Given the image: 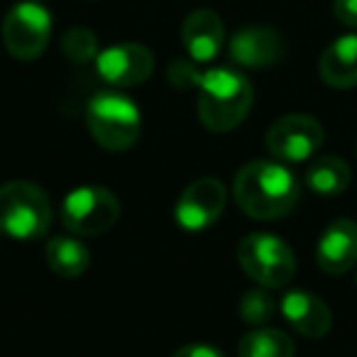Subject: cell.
Listing matches in <instances>:
<instances>
[{"label": "cell", "instance_id": "6da1fadb", "mask_svg": "<svg viewBox=\"0 0 357 357\" xmlns=\"http://www.w3.org/2000/svg\"><path fill=\"white\" fill-rule=\"evenodd\" d=\"M298 181L284 164L257 159L235 174L233 196L243 213L257 220H274L291 213L298 204Z\"/></svg>", "mask_w": 357, "mask_h": 357}, {"label": "cell", "instance_id": "7a4b0ae2", "mask_svg": "<svg viewBox=\"0 0 357 357\" xmlns=\"http://www.w3.org/2000/svg\"><path fill=\"white\" fill-rule=\"evenodd\" d=\"M199 118L211 132L235 130L252 108L255 91L248 76L235 69H211L199 79Z\"/></svg>", "mask_w": 357, "mask_h": 357}, {"label": "cell", "instance_id": "3957f363", "mask_svg": "<svg viewBox=\"0 0 357 357\" xmlns=\"http://www.w3.org/2000/svg\"><path fill=\"white\" fill-rule=\"evenodd\" d=\"M50 196L30 181L0 186V233L15 240H37L52 225Z\"/></svg>", "mask_w": 357, "mask_h": 357}, {"label": "cell", "instance_id": "277c9868", "mask_svg": "<svg viewBox=\"0 0 357 357\" xmlns=\"http://www.w3.org/2000/svg\"><path fill=\"white\" fill-rule=\"evenodd\" d=\"M86 123L93 139L108 152H125L139 137V110L118 91H100L89 100Z\"/></svg>", "mask_w": 357, "mask_h": 357}, {"label": "cell", "instance_id": "5b68a950", "mask_svg": "<svg viewBox=\"0 0 357 357\" xmlns=\"http://www.w3.org/2000/svg\"><path fill=\"white\" fill-rule=\"evenodd\" d=\"M240 267L264 289H282L294 279L296 257L282 238L272 233H250L238 245Z\"/></svg>", "mask_w": 357, "mask_h": 357}, {"label": "cell", "instance_id": "8992f818", "mask_svg": "<svg viewBox=\"0 0 357 357\" xmlns=\"http://www.w3.org/2000/svg\"><path fill=\"white\" fill-rule=\"evenodd\" d=\"M120 218V201L103 186L74 189L61 204V225L69 233L91 238L110 230Z\"/></svg>", "mask_w": 357, "mask_h": 357}, {"label": "cell", "instance_id": "52a82bcc", "mask_svg": "<svg viewBox=\"0 0 357 357\" xmlns=\"http://www.w3.org/2000/svg\"><path fill=\"white\" fill-rule=\"evenodd\" d=\"M52 37V17L35 0L17 3L3 20V45L8 54L20 61H32L45 54Z\"/></svg>", "mask_w": 357, "mask_h": 357}, {"label": "cell", "instance_id": "ba28073f", "mask_svg": "<svg viewBox=\"0 0 357 357\" xmlns=\"http://www.w3.org/2000/svg\"><path fill=\"white\" fill-rule=\"evenodd\" d=\"M323 125L311 115H284L267 130V149L287 164L308 162L323 144Z\"/></svg>", "mask_w": 357, "mask_h": 357}, {"label": "cell", "instance_id": "9c48e42d", "mask_svg": "<svg viewBox=\"0 0 357 357\" xmlns=\"http://www.w3.org/2000/svg\"><path fill=\"white\" fill-rule=\"evenodd\" d=\"M228 204V189L220 178L204 176L194 184L186 186V191L178 196L174 206V218L184 230L199 233L218 223Z\"/></svg>", "mask_w": 357, "mask_h": 357}, {"label": "cell", "instance_id": "30bf717a", "mask_svg": "<svg viewBox=\"0 0 357 357\" xmlns=\"http://www.w3.org/2000/svg\"><path fill=\"white\" fill-rule=\"evenodd\" d=\"M96 71L110 86H139L152 76L154 71V54L144 45L125 42L103 50L96 56Z\"/></svg>", "mask_w": 357, "mask_h": 357}, {"label": "cell", "instance_id": "8fae6325", "mask_svg": "<svg viewBox=\"0 0 357 357\" xmlns=\"http://www.w3.org/2000/svg\"><path fill=\"white\" fill-rule=\"evenodd\" d=\"M228 54L245 69H267L284 56V40L272 27H243L230 40Z\"/></svg>", "mask_w": 357, "mask_h": 357}, {"label": "cell", "instance_id": "7c38bea8", "mask_svg": "<svg viewBox=\"0 0 357 357\" xmlns=\"http://www.w3.org/2000/svg\"><path fill=\"white\" fill-rule=\"evenodd\" d=\"M318 267L328 274H345L357 264V223L337 218L323 230L316 248Z\"/></svg>", "mask_w": 357, "mask_h": 357}, {"label": "cell", "instance_id": "4fadbf2b", "mask_svg": "<svg viewBox=\"0 0 357 357\" xmlns=\"http://www.w3.org/2000/svg\"><path fill=\"white\" fill-rule=\"evenodd\" d=\"M181 42L186 47V54L194 64H208L218 56L225 42V27L218 13L213 10H194L181 25Z\"/></svg>", "mask_w": 357, "mask_h": 357}, {"label": "cell", "instance_id": "5bb4252c", "mask_svg": "<svg viewBox=\"0 0 357 357\" xmlns=\"http://www.w3.org/2000/svg\"><path fill=\"white\" fill-rule=\"evenodd\" d=\"M282 316L303 337H323L333 326V313L323 298L311 291L294 289L282 298Z\"/></svg>", "mask_w": 357, "mask_h": 357}, {"label": "cell", "instance_id": "9a60e30c", "mask_svg": "<svg viewBox=\"0 0 357 357\" xmlns=\"http://www.w3.org/2000/svg\"><path fill=\"white\" fill-rule=\"evenodd\" d=\"M318 74L331 89L357 86V35H342L326 47L318 61Z\"/></svg>", "mask_w": 357, "mask_h": 357}, {"label": "cell", "instance_id": "2e32d148", "mask_svg": "<svg viewBox=\"0 0 357 357\" xmlns=\"http://www.w3.org/2000/svg\"><path fill=\"white\" fill-rule=\"evenodd\" d=\"M350 167H347L345 159L333 157V154H326V157H318L308 164L306 169V184L311 191L321 196H337L350 186Z\"/></svg>", "mask_w": 357, "mask_h": 357}, {"label": "cell", "instance_id": "e0dca14e", "mask_svg": "<svg viewBox=\"0 0 357 357\" xmlns=\"http://www.w3.org/2000/svg\"><path fill=\"white\" fill-rule=\"evenodd\" d=\"M45 257L52 272L64 279L81 277L91 262L86 245H81L76 238H52L45 248Z\"/></svg>", "mask_w": 357, "mask_h": 357}, {"label": "cell", "instance_id": "ac0fdd59", "mask_svg": "<svg viewBox=\"0 0 357 357\" xmlns=\"http://www.w3.org/2000/svg\"><path fill=\"white\" fill-rule=\"evenodd\" d=\"M296 345L279 328H255L243 335L238 345V357H294Z\"/></svg>", "mask_w": 357, "mask_h": 357}, {"label": "cell", "instance_id": "d6986e66", "mask_svg": "<svg viewBox=\"0 0 357 357\" xmlns=\"http://www.w3.org/2000/svg\"><path fill=\"white\" fill-rule=\"evenodd\" d=\"M61 52H64L71 61H79V64L93 61L96 56L100 54L98 37H96V32H91L89 27H71V30L64 32V37H61Z\"/></svg>", "mask_w": 357, "mask_h": 357}, {"label": "cell", "instance_id": "ffe728a7", "mask_svg": "<svg viewBox=\"0 0 357 357\" xmlns=\"http://www.w3.org/2000/svg\"><path fill=\"white\" fill-rule=\"evenodd\" d=\"M274 316V298L262 289H252L240 301V318L250 326H264Z\"/></svg>", "mask_w": 357, "mask_h": 357}, {"label": "cell", "instance_id": "44dd1931", "mask_svg": "<svg viewBox=\"0 0 357 357\" xmlns=\"http://www.w3.org/2000/svg\"><path fill=\"white\" fill-rule=\"evenodd\" d=\"M201 79V71H196V66L191 61H174L169 66V81H172L176 89H196Z\"/></svg>", "mask_w": 357, "mask_h": 357}, {"label": "cell", "instance_id": "7402d4cb", "mask_svg": "<svg viewBox=\"0 0 357 357\" xmlns=\"http://www.w3.org/2000/svg\"><path fill=\"white\" fill-rule=\"evenodd\" d=\"M333 15L345 27H357V0H333Z\"/></svg>", "mask_w": 357, "mask_h": 357}, {"label": "cell", "instance_id": "603a6c76", "mask_svg": "<svg viewBox=\"0 0 357 357\" xmlns=\"http://www.w3.org/2000/svg\"><path fill=\"white\" fill-rule=\"evenodd\" d=\"M172 357H225L218 347L204 345V342H194V345H184L181 350H176Z\"/></svg>", "mask_w": 357, "mask_h": 357}, {"label": "cell", "instance_id": "cb8c5ba5", "mask_svg": "<svg viewBox=\"0 0 357 357\" xmlns=\"http://www.w3.org/2000/svg\"><path fill=\"white\" fill-rule=\"evenodd\" d=\"M35 3H42V0H35Z\"/></svg>", "mask_w": 357, "mask_h": 357}]
</instances>
